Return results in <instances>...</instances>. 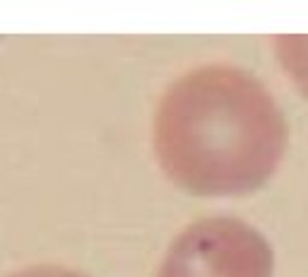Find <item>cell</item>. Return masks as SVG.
Returning a JSON list of instances; mask_svg holds the SVG:
<instances>
[{
    "label": "cell",
    "instance_id": "obj_1",
    "mask_svg": "<svg viewBox=\"0 0 308 277\" xmlns=\"http://www.w3.org/2000/svg\"><path fill=\"white\" fill-rule=\"evenodd\" d=\"M168 174L202 195L260 188L286 147V123L272 94L231 65L202 68L168 94L164 106Z\"/></svg>",
    "mask_w": 308,
    "mask_h": 277
},
{
    "label": "cell",
    "instance_id": "obj_3",
    "mask_svg": "<svg viewBox=\"0 0 308 277\" xmlns=\"http://www.w3.org/2000/svg\"><path fill=\"white\" fill-rule=\"evenodd\" d=\"M34 277H48V275H34ZM51 277H63V275H51Z\"/></svg>",
    "mask_w": 308,
    "mask_h": 277
},
{
    "label": "cell",
    "instance_id": "obj_2",
    "mask_svg": "<svg viewBox=\"0 0 308 277\" xmlns=\"http://www.w3.org/2000/svg\"><path fill=\"white\" fill-rule=\"evenodd\" d=\"M164 277H272V249L246 222L205 220L181 236Z\"/></svg>",
    "mask_w": 308,
    "mask_h": 277
}]
</instances>
